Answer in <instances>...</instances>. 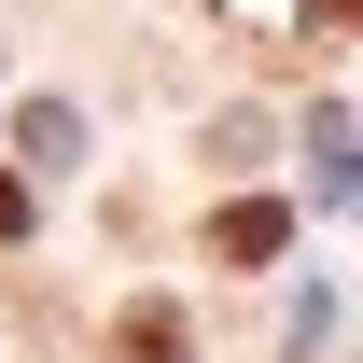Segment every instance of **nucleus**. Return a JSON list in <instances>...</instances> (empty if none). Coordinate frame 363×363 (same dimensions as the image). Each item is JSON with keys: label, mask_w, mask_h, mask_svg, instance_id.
<instances>
[{"label": "nucleus", "mask_w": 363, "mask_h": 363, "mask_svg": "<svg viewBox=\"0 0 363 363\" xmlns=\"http://www.w3.org/2000/svg\"><path fill=\"white\" fill-rule=\"evenodd\" d=\"M279 238H294L279 196H224V210H210V252H224V266H279Z\"/></svg>", "instance_id": "nucleus-1"}, {"label": "nucleus", "mask_w": 363, "mask_h": 363, "mask_svg": "<svg viewBox=\"0 0 363 363\" xmlns=\"http://www.w3.org/2000/svg\"><path fill=\"white\" fill-rule=\"evenodd\" d=\"M112 350H126V363H182V308H168V294H140V308H126V335H112Z\"/></svg>", "instance_id": "nucleus-2"}, {"label": "nucleus", "mask_w": 363, "mask_h": 363, "mask_svg": "<svg viewBox=\"0 0 363 363\" xmlns=\"http://www.w3.org/2000/svg\"><path fill=\"white\" fill-rule=\"evenodd\" d=\"M14 140H28V168H70V154H84V126H70L56 98H28V126H14Z\"/></svg>", "instance_id": "nucleus-3"}, {"label": "nucleus", "mask_w": 363, "mask_h": 363, "mask_svg": "<svg viewBox=\"0 0 363 363\" xmlns=\"http://www.w3.org/2000/svg\"><path fill=\"white\" fill-rule=\"evenodd\" d=\"M0 238H28V182H14V168H0Z\"/></svg>", "instance_id": "nucleus-4"}, {"label": "nucleus", "mask_w": 363, "mask_h": 363, "mask_svg": "<svg viewBox=\"0 0 363 363\" xmlns=\"http://www.w3.org/2000/svg\"><path fill=\"white\" fill-rule=\"evenodd\" d=\"M350 14H363V0H308V28H350Z\"/></svg>", "instance_id": "nucleus-5"}]
</instances>
